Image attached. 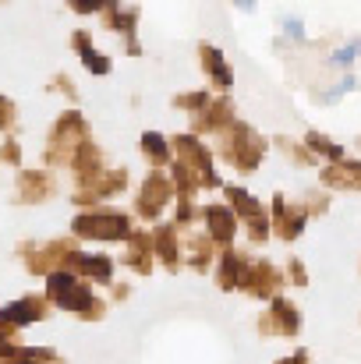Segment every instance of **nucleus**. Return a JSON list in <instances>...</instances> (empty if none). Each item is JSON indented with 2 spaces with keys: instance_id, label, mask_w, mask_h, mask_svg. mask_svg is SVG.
Returning a JSON list of instances; mask_svg holds the SVG:
<instances>
[{
  "instance_id": "nucleus-23",
  "label": "nucleus",
  "mask_w": 361,
  "mask_h": 364,
  "mask_svg": "<svg viewBox=\"0 0 361 364\" xmlns=\"http://www.w3.org/2000/svg\"><path fill=\"white\" fill-rule=\"evenodd\" d=\"M305 145L312 149V152H323L326 159H333V163H340V145H333L330 138H323L319 131H312L308 138H305Z\"/></svg>"
},
{
  "instance_id": "nucleus-15",
  "label": "nucleus",
  "mask_w": 361,
  "mask_h": 364,
  "mask_svg": "<svg viewBox=\"0 0 361 364\" xmlns=\"http://www.w3.org/2000/svg\"><path fill=\"white\" fill-rule=\"evenodd\" d=\"M152 251L159 255V262L174 272L181 265V241H177V230L174 227H156L152 234Z\"/></svg>"
},
{
  "instance_id": "nucleus-27",
  "label": "nucleus",
  "mask_w": 361,
  "mask_h": 364,
  "mask_svg": "<svg viewBox=\"0 0 361 364\" xmlns=\"http://www.w3.org/2000/svg\"><path fill=\"white\" fill-rule=\"evenodd\" d=\"M0 159H7V163H18V159H21V149H18V141H14V138H11V141H4Z\"/></svg>"
},
{
  "instance_id": "nucleus-22",
  "label": "nucleus",
  "mask_w": 361,
  "mask_h": 364,
  "mask_svg": "<svg viewBox=\"0 0 361 364\" xmlns=\"http://www.w3.org/2000/svg\"><path fill=\"white\" fill-rule=\"evenodd\" d=\"M142 152H145V156H149L156 166L170 163V145H167V138H163V134H156V131L142 134Z\"/></svg>"
},
{
  "instance_id": "nucleus-25",
  "label": "nucleus",
  "mask_w": 361,
  "mask_h": 364,
  "mask_svg": "<svg viewBox=\"0 0 361 364\" xmlns=\"http://www.w3.org/2000/svg\"><path fill=\"white\" fill-rule=\"evenodd\" d=\"M14 124H18V114H14L11 100L0 96V131H14Z\"/></svg>"
},
{
  "instance_id": "nucleus-11",
  "label": "nucleus",
  "mask_w": 361,
  "mask_h": 364,
  "mask_svg": "<svg viewBox=\"0 0 361 364\" xmlns=\"http://www.w3.org/2000/svg\"><path fill=\"white\" fill-rule=\"evenodd\" d=\"M202 216H206V237L213 244L234 241V234H238V216H234V209H227V205H206Z\"/></svg>"
},
{
  "instance_id": "nucleus-29",
  "label": "nucleus",
  "mask_w": 361,
  "mask_h": 364,
  "mask_svg": "<svg viewBox=\"0 0 361 364\" xmlns=\"http://www.w3.org/2000/svg\"><path fill=\"white\" fill-rule=\"evenodd\" d=\"M276 364H308V350H298V354H291V358H280Z\"/></svg>"
},
{
  "instance_id": "nucleus-8",
  "label": "nucleus",
  "mask_w": 361,
  "mask_h": 364,
  "mask_svg": "<svg viewBox=\"0 0 361 364\" xmlns=\"http://www.w3.org/2000/svg\"><path fill=\"white\" fill-rule=\"evenodd\" d=\"M170 198H174V188H170V181L156 170V173L145 177V184H142V191H138V198H135V209H138L145 220H156V216L170 205Z\"/></svg>"
},
{
  "instance_id": "nucleus-14",
  "label": "nucleus",
  "mask_w": 361,
  "mask_h": 364,
  "mask_svg": "<svg viewBox=\"0 0 361 364\" xmlns=\"http://www.w3.org/2000/svg\"><path fill=\"white\" fill-rule=\"evenodd\" d=\"M127 244H131V247L124 251L120 262H124L127 269H135V272L145 276V272L152 269V234H138V230H135V234L127 237Z\"/></svg>"
},
{
  "instance_id": "nucleus-28",
  "label": "nucleus",
  "mask_w": 361,
  "mask_h": 364,
  "mask_svg": "<svg viewBox=\"0 0 361 364\" xmlns=\"http://www.w3.org/2000/svg\"><path fill=\"white\" fill-rule=\"evenodd\" d=\"M287 269H291V279H294V283H305V265H301L298 258H291Z\"/></svg>"
},
{
  "instance_id": "nucleus-16",
  "label": "nucleus",
  "mask_w": 361,
  "mask_h": 364,
  "mask_svg": "<svg viewBox=\"0 0 361 364\" xmlns=\"http://www.w3.org/2000/svg\"><path fill=\"white\" fill-rule=\"evenodd\" d=\"M50 191H53V181H50V173H21L18 177V202H43V198H50Z\"/></svg>"
},
{
  "instance_id": "nucleus-26",
  "label": "nucleus",
  "mask_w": 361,
  "mask_h": 364,
  "mask_svg": "<svg viewBox=\"0 0 361 364\" xmlns=\"http://www.w3.org/2000/svg\"><path fill=\"white\" fill-rule=\"evenodd\" d=\"M195 220V209H192V202L188 198H177V227H188Z\"/></svg>"
},
{
  "instance_id": "nucleus-20",
  "label": "nucleus",
  "mask_w": 361,
  "mask_h": 364,
  "mask_svg": "<svg viewBox=\"0 0 361 364\" xmlns=\"http://www.w3.org/2000/svg\"><path fill=\"white\" fill-rule=\"evenodd\" d=\"M323 181L333 188H358L361 191V163H333L323 170Z\"/></svg>"
},
{
  "instance_id": "nucleus-10",
  "label": "nucleus",
  "mask_w": 361,
  "mask_h": 364,
  "mask_svg": "<svg viewBox=\"0 0 361 364\" xmlns=\"http://www.w3.org/2000/svg\"><path fill=\"white\" fill-rule=\"evenodd\" d=\"M43 318H46V301L36 297V294L0 308V322L11 326V329H21V326H32V322H43Z\"/></svg>"
},
{
  "instance_id": "nucleus-12",
  "label": "nucleus",
  "mask_w": 361,
  "mask_h": 364,
  "mask_svg": "<svg viewBox=\"0 0 361 364\" xmlns=\"http://www.w3.org/2000/svg\"><path fill=\"white\" fill-rule=\"evenodd\" d=\"M124 184H127V170H103L93 184H85V188L75 195V202H78V205H85V202H96V198L120 195V191H124Z\"/></svg>"
},
{
  "instance_id": "nucleus-24",
  "label": "nucleus",
  "mask_w": 361,
  "mask_h": 364,
  "mask_svg": "<svg viewBox=\"0 0 361 364\" xmlns=\"http://www.w3.org/2000/svg\"><path fill=\"white\" fill-rule=\"evenodd\" d=\"M174 103H177L181 110H195V114H202V110L209 107V96H206V92H181Z\"/></svg>"
},
{
  "instance_id": "nucleus-7",
  "label": "nucleus",
  "mask_w": 361,
  "mask_h": 364,
  "mask_svg": "<svg viewBox=\"0 0 361 364\" xmlns=\"http://www.w3.org/2000/svg\"><path fill=\"white\" fill-rule=\"evenodd\" d=\"M258 333L262 336H298L301 333V311L283 301V297H273L269 311L258 318Z\"/></svg>"
},
{
  "instance_id": "nucleus-4",
  "label": "nucleus",
  "mask_w": 361,
  "mask_h": 364,
  "mask_svg": "<svg viewBox=\"0 0 361 364\" xmlns=\"http://www.w3.org/2000/svg\"><path fill=\"white\" fill-rule=\"evenodd\" d=\"M82 141H89V124L82 121V114H78V110H68L61 121L53 124V131H50V149H46V159H50V163H53V159L68 163Z\"/></svg>"
},
{
  "instance_id": "nucleus-17",
  "label": "nucleus",
  "mask_w": 361,
  "mask_h": 364,
  "mask_svg": "<svg viewBox=\"0 0 361 364\" xmlns=\"http://www.w3.org/2000/svg\"><path fill=\"white\" fill-rule=\"evenodd\" d=\"M244 262H248V255H241L234 247H227L224 255H220V276H216V283L224 287V290H238L241 287V272H244Z\"/></svg>"
},
{
  "instance_id": "nucleus-3",
  "label": "nucleus",
  "mask_w": 361,
  "mask_h": 364,
  "mask_svg": "<svg viewBox=\"0 0 361 364\" xmlns=\"http://www.w3.org/2000/svg\"><path fill=\"white\" fill-rule=\"evenodd\" d=\"M75 234L85 237V241H127L135 230H131V220L124 213H82L75 220Z\"/></svg>"
},
{
  "instance_id": "nucleus-13",
  "label": "nucleus",
  "mask_w": 361,
  "mask_h": 364,
  "mask_svg": "<svg viewBox=\"0 0 361 364\" xmlns=\"http://www.w3.org/2000/svg\"><path fill=\"white\" fill-rule=\"evenodd\" d=\"M234 117V103L231 100H216V103H209L199 117H195V134H209V131H227V124Z\"/></svg>"
},
{
  "instance_id": "nucleus-21",
  "label": "nucleus",
  "mask_w": 361,
  "mask_h": 364,
  "mask_svg": "<svg viewBox=\"0 0 361 364\" xmlns=\"http://www.w3.org/2000/svg\"><path fill=\"white\" fill-rule=\"evenodd\" d=\"M181 251H188V265H192V269H199V272H202V269H209V258H213V241H209L206 234H202V237H192V241L184 244Z\"/></svg>"
},
{
  "instance_id": "nucleus-5",
  "label": "nucleus",
  "mask_w": 361,
  "mask_h": 364,
  "mask_svg": "<svg viewBox=\"0 0 361 364\" xmlns=\"http://www.w3.org/2000/svg\"><path fill=\"white\" fill-rule=\"evenodd\" d=\"M280 287H283L280 269H276L273 262H266V258H251V255H248L238 290H244V294H248V297H255V301H269V297H276V290H280Z\"/></svg>"
},
{
  "instance_id": "nucleus-19",
  "label": "nucleus",
  "mask_w": 361,
  "mask_h": 364,
  "mask_svg": "<svg viewBox=\"0 0 361 364\" xmlns=\"http://www.w3.org/2000/svg\"><path fill=\"white\" fill-rule=\"evenodd\" d=\"M78 272L96 279V283H114V258L110 255H82L78 258Z\"/></svg>"
},
{
  "instance_id": "nucleus-6",
  "label": "nucleus",
  "mask_w": 361,
  "mask_h": 364,
  "mask_svg": "<svg viewBox=\"0 0 361 364\" xmlns=\"http://www.w3.org/2000/svg\"><path fill=\"white\" fill-rule=\"evenodd\" d=\"M227 198H231V209H234V216L248 223V237L255 244H262L269 237V216L262 213V205L244 191V188H227Z\"/></svg>"
},
{
  "instance_id": "nucleus-1",
  "label": "nucleus",
  "mask_w": 361,
  "mask_h": 364,
  "mask_svg": "<svg viewBox=\"0 0 361 364\" xmlns=\"http://www.w3.org/2000/svg\"><path fill=\"white\" fill-rule=\"evenodd\" d=\"M46 297H50L53 304H61L64 311H75V315L85 318V322H100V318L107 315V304L96 301V297L89 294V283L78 279L75 272H50V276H46Z\"/></svg>"
},
{
  "instance_id": "nucleus-2",
  "label": "nucleus",
  "mask_w": 361,
  "mask_h": 364,
  "mask_svg": "<svg viewBox=\"0 0 361 364\" xmlns=\"http://www.w3.org/2000/svg\"><path fill=\"white\" fill-rule=\"evenodd\" d=\"M220 152L227 156V163L241 170V173H251L258 163H262V152H266V141L248 127V124H234L224 131V141H220Z\"/></svg>"
},
{
  "instance_id": "nucleus-18",
  "label": "nucleus",
  "mask_w": 361,
  "mask_h": 364,
  "mask_svg": "<svg viewBox=\"0 0 361 364\" xmlns=\"http://www.w3.org/2000/svg\"><path fill=\"white\" fill-rule=\"evenodd\" d=\"M199 57H202V68L209 71V78H213V85H220V89H231V64L224 60V53L216 50V46H199Z\"/></svg>"
},
{
  "instance_id": "nucleus-9",
  "label": "nucleus",
  "mask_w": 361,
  "mask_h": 364,
  "mask_svg": "<svg viewBox=\"0 0 361 364\" xmlns=\"http://www.w3.org/2000/svg\"><path fill=\"white\" fill-rule=\"evenodd\" d=\"M305 209L301 205H294V202H287V198H276L273 202V234L276 237H283V241H294L301 230H305Z\"/></svg>"
},
{
  "instance_id": "nucleus-30",
  "label": "nucleus",
  "mask_w": 361,
  "mask_h": 364,
  "mask_svg": "<svg viewBox=\"0 0 361 364\" xmlns=\"http://www.w3.org/2000/svg\"><path fill=\"white\" fill-rule=\"evenodd\" d=\"M114 297H117V301H124V297H127V283H117V290H114Z\"/></svg>"
}]
</instances>
